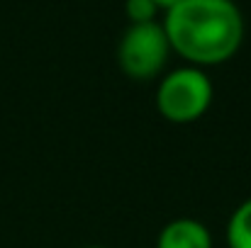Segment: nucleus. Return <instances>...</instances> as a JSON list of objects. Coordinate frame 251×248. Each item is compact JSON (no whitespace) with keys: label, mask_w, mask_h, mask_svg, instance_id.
Segmentation results:
<instances>
[{"label":"nucleus","mask_w":251,"mask_h":248,"mask_svg":"<svg viewBox=\"0 0 251 248\" xmlns=\"http://www.w3.org/2000/svg\"><path fill=\"white\" fill-rule=\"evenodd\" d=\"M171 44L161 22L129 24L117 46V61L125 76L132 81H151L156 78L168 61Z\"/></svg>","instance_id":"obj_3"},{"label":"nucleus","mask_w":251,"mask_h":248,"mask_svg":"<svg viewBox=\"0 0 251 248\" xmlns=\"http://www.w3.org/2000/svg\"><path fill=\"white\" fill-rule=\"evenodd\" d=\"M85 248H110V246H85Z\"/></svg>","instance_id":"obj_8"},{"label":"nucleus","mask_w":251,"mask_h":248,"mask_svg":"<svg viewBox=\"0 0 251 248\" xmlns=\"http://www.w3.org/2000/svg\"><path fill=\"white\" fill-rule=\"evenodd\" d=\"M156 248H212V234L198 219H173L161 229Z\"/></svg>","instance_id":"obj_4"},{"label":"nucleus","mask_w":251,"mask_h":248,"mask_svg":"<svg viewBox=\"0 0 251 248\" xmlns=\"http://www.w3.org/2000/svg\"><path fill=\"white\" fill-rule=\"evenodd\" d=\"M154 2H156V5H159V7H173V5H176V2H178V0H154Z\"/></svg>","instance_id":"obj_7"},{"label":"nucleus","mask_w":251,"mask_h":248,"mask_svg":"<svg viewBox=\"0 0 251 248\" xmlns=\"http://www.w3.org/2000/svg\"><path fill=\"white\" fill-rule=\"evenodd\" d=\"M227 244L229 248H251V197L232 212L227 224Z\"/></svg>","instance_id":"obj_5"},{"label":"nucleus","mask_w":251,"mask_h":248,"mask_svg":"<svg viewBox=\"0 0 251 248\" xmlns=\"http://www.w3.org/2000/svg\"><path fill=\"white\" fill-rule=\"evenodd\" d=\"M215 88L210 76L198 66H183L166 73L156 88L159 114L173 124H190L200 119L212 105Z\"/></svg>","instance_id":"obj_2"},{"label":"nucleus","mask_w":251,"mask_h":248,"mask_svg":"<svg viewBox=\"0 0 251 248\" xmlns=\"http://www.w3.org/2000/svg\"><path fill=\"white\" fill-rule=\"evenodd\" d=\"M156 12H159V5L154 0H125V15L129 17L132 24L154 22Z\"/></svg>","instance_id":"obj_6"},{"label":"nucleus","mask_w":251,"mask_h":248,"mask_svg":"<svg viewBox=\"0 0 251 248\" xmlns=\"http://www.w3.org/2000/svg\"><path fill=\"white\" fill-rule=\"evenodd\" d=\"M161 24L171 51L198 68L229 61L244 39V17L234 0H178Z\"/></svg>","instance_id":"obj_1"}]
</instances>
